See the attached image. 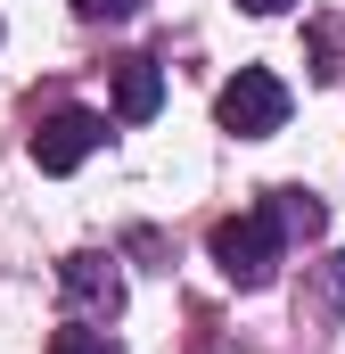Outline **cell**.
Returning a JSON list of instances; mask_svg holds the SVG:
<instances>
[{"label":"cell","instance_id":"obj_1","mask_svg":"<svg viewBox=\"0 0 345 354\" xmlns=\"http://www.w3.org/2000/svg\"><path fill=\"white\" fill-rule=\"evenodd\" d=\"M214 124H222L230 140H271V132L288 124V83H279L271 66H239L230 83L214 91Z\"/></svg>","mask_w":345,"mask_h":354},{"label":"cell","instance_id":"obj_2","mask_svg":"<svg viewBox=\"0 0 345 354\" xmlns=\"http://www.w3.org/2000/svg\"><path fill=\"white\" fill-rule=\"evenodd\" d=\"M214 264H222V280H239V288H271V272H279V223L263 206L214 223Z\"/></svg>","mask_w":345,"mask_h":354},{"label":"cell","instance_id":"obj_3","mask_svg":"<svg viewBox=\"0 0 345 354\" xmlns=\"http://www.w3.org/2000/svg\"><path fill=\"white\" fill-rule=\"evenodd\" d=\"M99 140H107V115H90V107H58V115L33 132V165H41V174H75Z\"/></svg>","mask_w":345,"mask_h":354},{"label":"cell","instance_id":"obj_4","mask_svg":"<svg viewBox=\"0 0 345 354\" xmlns=\"http://www.w3.org/2000/svg\"><path fill=\"white\" fill-rule=\"evenodd\" d=\"M58 288H66L75 313H124V272L107 264V256H66L58 264Z\"/></svg>","mask_w":345,"mask_h":354},{"label":"cell","instance_id":"obj_5","mask_svg":"<svg viewBox=\"0 0 345 354\" xmlns=\"http://www.w3.org/2000/svg\"><path fill=\"white\" fill-rule=\"evenodd\" d=\"M157 107H165L157 58H115V124H148Z\"/></svg>","mask_w":345,"mask_h":354},{"label":"cell","instance_id":"obj_6","mask_svg":"<svg viewBox=\"0 0 345 354\" xmlns=\"http://www.w3.org/2000/svg\"><path fill=\"white\" fill-rule=\"evenodd\" d=\"M263 214L279 223V239H321L329 231V206H321V189H263Z\"/></svg>","mask_w":345,"mask_h":354},{"label":"cell","instance_id":"obj_7","mask_svg":"<svg viewBox=\"0 0 345 354\" xmlns=\"http://www.w3.org/2000/svg\"><path fill=\"white\" fill-rule=\"evenodd\" d=\"M313 305H321L329 322H345V256H321V264H313Z\"/></svg>","mask_w":345,"mask_h":354},{"label":"cell","instance_id":"obj_8","mask_svg":"<svg viewBox=\"0 0 345 354\" xmlns=\"http://www.w3.org/2000/svg\"><path fill=\"white\" fill-rule=\"evenodd\" d=\"M50 354H124V346H115L107 330H58V338H50Z\"/></svg>","mask_w":345,"mask_h":354},{"label":"cell","instance_id":"obj_9","mask_svg":"<svg viewBox=\"0 0 345 354\" xmlns=\"http://www.w3.org/2000/svg\"><path fill=\"white\" fill-rule=\"evenodd\" d=\"M140 0H75V17H132Z\"/></svg>","mask_w":345,"mask_h":354},{"label":"cell","instance_id":"obj_10","mask_svg":"<svg viewBox=\"0 0 345 354\" xmlns=\"http://www.w3.org/2000/svg\"><path fill=\"white\" fill-rule=\"evenodd\" d=\"M239 8H255V17H279V8H296V0H239Z\"/></svg>","mask_w":345,"mask_h":354}]
</instances>
